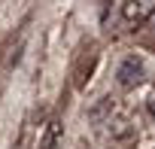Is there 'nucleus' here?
<instances>
[{
  "instance_id": "1",
  "label": "nucleus",
  "mask_w": 155,
  "mask_h": 149,
  "mask_svg": "<svg viewBox=\"0 0 155 149\" xmlns=\"http://www.w3.org/2000/svg\"><path fill=\"white\" fill-rule=\"evenodd\" d=\"M152 12H155V0H125V3L119 6V25L125 31H134Z\"/></svg>"
},
{
  "instance_id": "2",
  "label": "nucleus",
  "mask_w": 155,
  "mask_h": 149,
  "mask_svg": "<svg viewBox=\"0 0 155 149\" xmlns=\"http://www.w3.org/2000/svg\"><path fill=\"white\" fill-rule=\"evenodd\" d=\"M116 79H119V85L122 88H134L140 79H143V61L140 58H125L122 64H119V70H116Z\"/></svg>"
},
{
  "instance_id": "3",
  "label": "nucleus",
  "mask_w": 155,
  "mask_h": 149,
  "mask_svg": "<svg viewBox=\"0 0 155 149\" xmlns=\"http://www.w3.org/2000/svg\"><path fill=\"white\" fill-rule=\"evenodd\" d=\"M149 113H152V116H155V91H152V94H149Z\"/></svg>"
}]
</instances>
